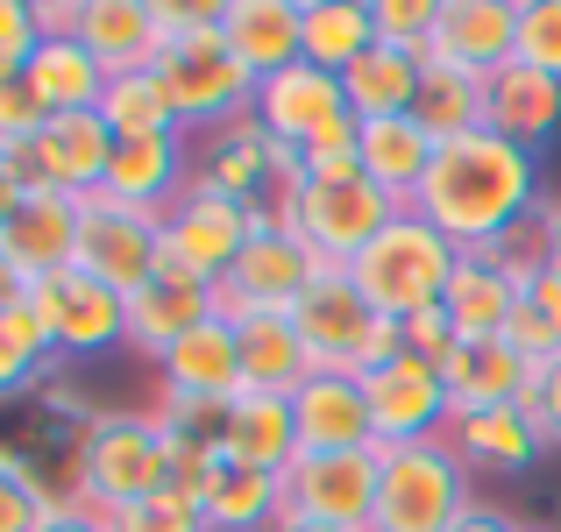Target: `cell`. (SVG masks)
Segmentation results:
<instances>
[{
  "instance_id": "cell-1",
  "label": "cell",
  "mask_w": 561,
  "mask_h": 532,
  "mask_svg": "<svg viewBox=\"0 0 561 532\" xmlns=\"http://www.w3.org/2000/svg\"><path fill=\"white\" fill-rule=\"evenodd\" d=\"M534 206H540V157L477 128V136L440 142L412 213H426L462 256H483V248H512V234Z\"/></svg>"
},
{
  "instance_id": "cell-2",
  "label": "cell",
  "mask_w": 561,
  "mask_h": 532,
  "mask_svg": "<svg viewBox=\"0 0 561 532\" xmlns=\"http://www.w3.org/2000/svg\"><path fill=\"white\" fill-rule=\"evenodd\" d=\"M455 263H462V248H455L426 213H412V206H405V213H398L391 228H383L377 242L348 263V285H356L383 320L405 327L412 313H434V305L448 299Z\"/></svg>"
},
{
  "instance_id": "cell-3",
  "label": "cell",
  "mask_w": 561,
  "mask_h": 532,
  "mask_svg": "<svg viewBox=\"0 0 561 532\" xmlns=\"http://www.w3.org/2000/svg\"><path fill=\"white\" fill-rule=\"evenodd\" d=\"M71 476H79V505L100 511V519L157 497L171 483L157 412H93L79 433V454H71Z\"/></svg>"
},
{
  "instance_id": "cell-4",
  "label": "cell",
  "mask_w": 561,
  "mask_h": 532,
  "mask_svg": "<svg viewBox=\"0 0 561 532\" xmlns=\"http://www.w3.org/2000/svg\"><path fill=\"white\" fill-rule=\"evenodd\" d=\"M291 327H299L313 369H342V377H370V369H383L391 355H405V327L383 320L377 305L348 285V270L320 277V285L291 305Z\"/></svg>"
},
{
  "instance_id": "cell-5",
  "label": "cell",
  "mask_w": 561,
  "mask_h": 532,
  "mask_svg": "<svg viewBox=\"0 0 561 532\" xmlns=\"http://www.w3.org/2000/svg\"><path fill=\"white\" fill-rule=\"evenodd\" d=\"M377 519L370 532H448L469 511V462L440 440H412V448H377Z\"/></svg>"
},
{
  "instance_id": "cell-6",
  "label": "cell",
  "mask_w": 561,
  "mask_h": 532,
  "mask_svg": "<svg viewBox=\"0 0 561 532\" xmlns=\"http://www.w3.org/2000/svg\"><path fill=\"white\" fill-rule=\"evenodd\" d=\"M271 206H277L285 228H299L306 242H313V256L328 263V270H348V263H356L363 248L405 213V206H398L391 192H377L370 177H348V185H320V177H306L299 192H285V199H271Z\"/></svg>"
},
{
  "instance_id": "cell-7",
  "label": "cell",
  "mask_w": 561,
  "mask_h": 532,
  "mask_svg": "<svg viewBox=\"0 0 561 532\" xmlns=\"http://www.w3.org/2000/svg\"><path fill=\"white\" fill-rule=\"evenodd\" d=\"M157 79H164V100H171V114H179V128H192V122L220 128V122L256 107V71L228 50L220 28L171 43V50L157 57Z\"/></svg>"
},
{
  "instance_id": "cell-8",
  "label": "cell",
  "mask_w": 561,
  "mask_h": 532,
  "mask_svg": "<svg viewBox=\"0 0 561 532\" xmlns=\"http://www.w3.org/2000/svg\"><path fill=\"white\" fill-rule=\"evenodd\" d=\"M256 234V206L228 199L214 185H185V199L164 213V270H185L199 285H228Z\"/></svg>"
},
{
  "instance_id": "cell-9",
  "label": "cell",
  "mask_w": 561,
  "mask_h": 532,
  "mask_svg": "<svg viewBox=\"0 0 561 532\" xmlns=\"http://www.w3.org/2000/svg\"><path fill=\"white\" fill-rule=\"evenodd\" d=\"M71 263H79L85 277H100L107 291L136 299V291L164 270V213H136V206L93 192L85 213H79V256Z\"/></svg>"
},
{
  "instance_id": "cell-10",
  "label": "cell",
  "mask_w": 561,
  "mask_h": 532,
  "mask_svg": "<svg viewBox=\"0 0 561 532\" xmlns=\"http://www.w3.org/2000/svg\"><path fill=\"white\" fill-rule=\"evenodd\" d=\"M377 476H383L377 448H334V454L306 448L299 462L285 469V511H291V519H313V525L370 532V519H377Z\"/></svg>"
},
{
  "instance_id": "cell-11",
  "label": "cell",
  "mask_w": 561,
  "mask_h": 532,
  "mask_svg": "<svg viewBox=\"0 0 561 532\" xmlns=\"http://www.w3.org/2000/svg\"><path fill=\"white\" fill-rule=\"evenodd\" d=\"M28 313L43 320L57 355H107V348L128 342V299L107 291L100 277H85L79 263L57 270V277H36L28 285Z\"/></svg>"
},
{
  "instance_id": "cell-12",
  "label": "cell",
  "mask_w": 561,
  "mask_h": 532,
  "mask_svg": "<svg viewBox=\"0 0 561 532\" xmlns=\"http://www.w3.org/2000/svg\"><path fill=\"white\" fill-rule=\"evenodd\" d=\"M28 192H65V199H93L114 164V128L100 114H50L36 136L14 150Z\"/></svg>"
},
{
  "instance_id": "cell-13",
  "label": "cell",
  "mask_w": 561,
  "mask_h": 532,
  "mask_svg": "<svg viewBox=\"0 0 561 532\" xmlns=\"http://www.w3.org/2000/svg\"><path fill=\"white\" fill-rule=\"evenodd\" d=\"M328 277V263L313 256V242H306L299 228H285L277 220V206H256V234H249L242 263H234L228 291L256 313V305H271V313H291V305L306 299V291Z\"/></svg>"
},
{
  "instance_id": "cell-14",
  "label": "cell",
  "mask_w": 561,
  "mask_h": 532,
  "mask_svg": "<svg viewBox=\"0 0 561 532\" xmlns=\"http://www.w3.org/2000/svg\"><path fill=\"white\" fill-rule=\"evenodd\" d=\"M363 397H370V426H377V448H412V440H440L455 426L448 405V383H440L434 362L420 355H391L383 369L363 377Z\"/></svg>"
},
{
  "instance_id": "cell-15",
  "label": "cell",
  "mask_w": 561,
  "mask_h": 532,
  "mask_svg": "<svg viewBox=\"0 0 561 532\" xmlns=\"http://www.w3.org/2000/svg\"><path fill=\"white\" fill-rule=\"evenodd\" d=\"M249 114H256L277 142L306 150V142H313L328 122H342V114H348V93H342V79H334V71H320V65H306V57H299V65L256 79V107H249Z\"/></svg>"
},
{
  "instance_id": "cell-16",
  "label": "cell",
  "mask_w": 561,
  "mask_h": 532,
  "mask_svg": "<svg viewBox=\"0 0 561 532\" xmlns=\"http://www.w3.org/2000/svg\"><path fill=\"white\" fill-rule=\"evenodd\" d=\"M214 313H220V285H199V277H185V270H157L150 285L128 299V348L164 362V355L179 348L192 327H206Z\"/></svg>"
},
{
  "instance_id": "cell-17",
  "label": "cell",
  "mask_w": 561,
  "mask_h": 532,
  "mask_svg": "<svg viewBox=\"0 0 561 532\" xmlns=\"http://www.w3.org/2000/svg\"><path fill=\"white\" fill-rule=\"evenodd\" d=\"M483 128L540 157L554 142V128H561V79L519 65V57H512V65H497L491 79H483Z\"/></svg>"
},
{
  "instance_id": "cell-18",
  "label": "cell",
  "mask_w": 561,
  "mask_h": 532,
  "mask_svg": "<svg viewBox=\"0 0 561 532\" xmlns=\"http://www.w3.org/2000/svg\"><path fill=\"white\" fill-rule=\"evenodd\" d=\"M291 419H299V454H334V448H377L370 426V397H363V377H342V369H313V377L291 391Z\"/></svg>"
},
{
  "instance_id": "cell-19",
  "label": "cell",
  "mask_w": 561,
  "mask_h": 532,
  "mask_svg": "<svg viewBox=\"0 0 561 532\" xmlns=\"http://www.w3.org/2000/svg\"><path fill=\"white\" fill-rule=\"evenodd\" d=\"M192 185H214L242 206H271L277 199V171H271V128L256 114H234V122L206 128V150L192 164Z\"/></svg>"
},
{
  "instance_id": "cell-20",
  "label": "cell",
  "mask_w": 561,
  "mask_h": 532,
  "mask_svg": "<svg viewBox=\"0 0 561 532\" xmlns=\"http://www.w3.org/2000/svg\"><path fill=\"white\" fill-rule=\"evenodd\" d=\"M426 57H448V65L491 79L497 65L519 57V0H440V28Z\"/></svg>"
},
{
  "instance_id": "cell-21",
  "label": "cell",
  "mask_w": 561,
  "mask_h": 532,
  "mask_svg": "<svg viewBox=\"0 0 561 532\" xmlns=\"http://www.w3.org/2000/svg\"><path fill=\"white\" fill-rule=\"evenodd\" d=\"M440 383H448V405L455 419L462 412H497V405H519V391L534 383V362L497 334V342H455L440 355Z\"/></svg>"
},
{
  "instance_id": "cell-22",
  "label": "cell",
  "mask_w": 561,
  "mask_h": 532,
  "mask_svg": "<svg viewBox=\"0 0 561 532\" xmlns=\"http://www.w3.org/2000/svg\"><path fill=\"white\" fill-rule=\"evenodd\" d=\"M192 171H185V136H128L114 142V164H107V199L136 206V213H171L185 199Z\"/></svg>"
},
{
  "instance_id": "cell-23",
  "label": "cell",
  "mask_w": 561,
  "mask_h": 532,
  "mask_svg": "<svg viewBox=\"0 0 561 532\" xmlns=\"http://www.w3.org/2000/svg\"><path fill=\"white\" fill-rule=\"evenodd\" d=\"M512 305H519V285H512L505 248H483V256H462V263H455L440 313H448L455 342H497V334H505V320H512Z\"/></svg>"
},
{
  "instance_id": "cell-24",
  "label": "cell",
  "mask_w": 561,
  "mask_h": 532,
  "mask_svg": "<svg viewBox=\"0 0 561 532\" xmlns=\"http://www.w3.org/2000/svg\"><path fill=\"white\" fill-rule=\"evenodd\" d=\"M79 213H85V199H65V192H28V206L8 220V256H14V270L36 285V277H57V270H71V256H79Z\"/></svg>"
},
{
  "instance_id": "cell-25",
  "label": "cell",
  "mask_w": 561,
  "mask_h": 532,
  "mask_svg": "<svg viewBox=\"0 0 561 532\" xmlns=\"http://www.w3.org/2000/svg\"><path fill=\"white\" fill-rule=\"evenodd\" d=\"M220 36L228 50L242 57L256 79L299 65V43H306V0H228L220 8Z\"/></svg>"
},
{
  "instance_id": "cell-26",
  "label": "cell",
  "mask_w": 561,
  "mask_h": 532,
  "mask_svg": "<svg viewBox=\"0 0 561 532\" xmlns=\"http://www.w3.org/2000/svg\"><path fill=\"white\" fill-rule=\"evenodd\" d=\"M356 157H363V177H370L377 192H391L398 206H412V199H420V185H426V171H434V157H440V142H434V128H426V122L391 114V122H363Z\"/></svg>"
},
{
  "instance_id": "cell-27",
  "label": "cell",
  "mask_w": 561,
  "mask_h": 532,
  "mask_svg": "<svg viewBox=\"0 0 561 532\" xmlns=\"http://www.w3.org/2000/svg\"><path fill=\"white\" fill-rule=\"evenodd\" d=\"M228 327H234V348H242V391H277V397H291L306 377H313V355H306L299 327H291V313L256 305V313L228 320Z\"/></svg>"
},
{
  "instance_id": "cell-28",
  "label": "cell",
  "mask_w": 561,
  "mask_h": 532,
  "mask_svg": "<svg viewBox=\"0 0 561 532\" xmlns=\"http://www.w3.org/2000/svg\"><path fill=\"white\" fill-rule=\"evenodd\" d=\"M220 462L285 476V469L299 462V419H291V397H277V391L228 397V454H220Z\"/></svg>"
},
{
  "instance_id": "cell-29",
  "label": "cell",
  "mask_w": 561,
  "mask_h": 532,
  "mask_svg": "<svg viewBox=\"0 0 561 532\" xmlns=\"http://www.w3.org/2000/svg\"><path fill=\"white\" fill-rule=\"evenodd\" d=\"M22 79H28V93L43 100V114H100V93H107L114 71L100 65L79 36H43Z\"/></svg>"
},
{
  "instance_id": "cell-30",
  "label": "cell",
  "mask_w": 561,
  "mask_h": 532,
  "mask_svg": "<svg viewBox=\"0 0 561 532\" xmlns=\"http://www.w3.org/2000/svg\"><path fill=\"white\" fill-rule=\"evenodd\" d=\"M79 43L107 71H150L157 65V0H79Z\"/></svg>"
},
{
  "instance_id": "cell-31",
  "label": "cell",
  "mask_w": 561,
  "mask_h": 532,
  "mask_svg": "<svg viewBox=\"0 0 561 532\" xmlns=\"http://www.w3.org/2000/svg\"><path fill=\"white\" fill-rule=\"evenodd\" d=\"M157 369H164L171 397H242V348H234V327L220 313L206 327H192Z\"/></svg>"
},
{
  "instance_id": "cell-32",
  "label": "cell",
  "mask_w": 561,
  "mask_h": 532,
  "mask_svg": "<svg viewBox=\"0 0 561 532\" xmlns=\"http://www.w3.org/2000/svg\"><path fill=\"white\" fill-rule=\"evenodd\" d=\"M448 448L462 454L469 469H497V476H519V469L540 462V448L548 440L534 433V419H526L519 405H497V412H462V419L448 426Z\"/></svg>"
},
{
  "instance_id": "cell-33",
  "label": "cell",
  "mask_w": 561,
  "mask_h": 532,
  "mask_svg": "<svg viewBox=\"0 0 561 532\" xmlns=\"http://www.w3.org/2000/svg\"><path fill=\"white\" fill-rule=\"evenodd\" d=\"M420 71H426V57L391 50V43L363 50L356 65L342 71L348 114H356V122H391V114H412V100H420Z\"/></svg>"
},
{
  "instance_id": "cell-34",
  "label": "cell",
  "mask_w": 561,
  "mask_h": 532,
  "mask_svg": "<svg viewBox=\"0 0 561 532\" xmlns=\"http://www.w3.org/2000/svg\"><path fill=\"white\" fill-rule=\"evenodd\" d=\"M199 511H206V532H271L285 519V476L220 462V476H214V490H206Z\"/></svg>"
},
{
  "instance_id": "cell-35",
  "label": "cell",
  "mask_w": 561,
  "mask_h": 532,
  "mask_svg": "<svg viewBox=\"0 0 561 532\" xmlns=\"http://www.w3.org/2000/svg\"><path fill=\"white\" fill-rule=\"evenodd\" d=\"M412 122L434 128V142L477 136V128H483V71H462V65H448V57H426Z\"/></svg>"
},
{
  "instance_id": "cell-36",
  "label": "cell",
  "mask_w": 561,
  "mask_h": 532,
  "mask_svg": "<svg viewBox=\"0 0 561 532\" xmlns=\"http://www.w3.org/2000/svg\"><path fill=\"white\" fill-rule=\"evenodd\" d=\"M363 50H377V14L370 0H306V43L299 57L342 79Z\"/></svg>"
},
{
  "instance_id": "cell-37",
  "label": "cell",
  "mask_w": 561,
  "mask_h": 532,
  "mask_svg": "<svg viewBox=\"0 0 561 532\" xmlns=\"http://www.w3.org/2000/svg\"><path fill=\"white\" fill-rule=\"evenodd\" d=\"M100 122L114 128V142H128V136H185L179 114H171V100H164L157 65L150 71H114L107 93H100Z\"/></svg>"
},
{
  "instance_id": "cell-38",
  "label": "cell",
  "mask_w": 561,
  "mask_h": 532,
  "mask_svg": "<svg viewBox=\"0 0 561 532\" xmlns=\"http://www.w3.org/2000/svg\"><path fill=\"white\" fill-rule=\"evenodd\" d=\"M157 433L164 454H228V397H171L157 405Z\"/></svg>"
},
{
  "instance_id": "cell-39",
  "label": "cell",
  "mask_w": 561,
  "mask_h": 532,
  "mask_svg": "<svg viewBox=\"0 0 561 532\" xmlns=\"http://www.w3.org/2000/svg\"><path fill=\"white\" fill-rule=\"evenodd\" d=\"M50 362H57V348H50V334H43V320L28 313V299L8 305V313H0V397L28 391Z\"/></svg>"
},
{
  "instance_id": "cell-40",
  "label": "cell",
  "mask_w": 561,
  "mask_h": 532,
  "mask_svg": "<svg viewBox=\"0 0 561 532\" xmlns=\"http://www.w3.org/2000/svg\"><path fill=\"white\" fill-rule=\"evenodd\" d=\"M65 497L43 490V476L14 448H0V532H43Z\"/></svg>"
},
{
  "instance_id": "cell-41",
  "label": "cell",
  "mask_w": 561,
  "mask_h": 532,
  "mask_svg": "<svg viewBox=\"0 0 561 532\" xmlns=\"http://www.w3.org/2000/svg\"><path fill=\"white\" fill-rule=\"evenodd\" d=\"M370 14H377V43H391V50H412V57L434 50L440 0H370Z\"/></svg>"
},
{
  "instance_id": "cell-42",
  "label": "cell",
  "mask_w": 561,
  "mask_h": 532,
  "mask_svg": "<svg viewBox=\"0 0 561 532\" xmlns=\"http://www.w3.org/2000/svg\"><path fill=\"white\" fill-rule=\"evenodd\" d=\"M107 532H206V511L179 490H157V497H142V505L114 511Z\"/></svg>"
},
{
  "instance_id": "cell-43",
  "label": "cell",
  "mask_w": 561,
  "mask_h": 532,
  "mask_svg": "<svg viewBox=\"0 0 561 532\" xmlns=\"http://www.w3.org/2000/svg\"><path fill=\"white\" fill-rule=\"evenodd\" d=\"M519 65L561 79V0H519Z\"/></svg>"
},
{
  "instance_id": "cell-44",
  "label": "cell",
  "mask_w": 561,
  "mask_h": 532,
  "mask_svg": "<svg viewBox=\"0 0 561 532\" xmlns=\"http://www.w3.org/2000/svg\"><path fill=\"white\" fill-rule=\"evenodd\" d=\"M43 43V22H36V0H0V79H22L28 57Z\"/></svg>"
},
{
  "instance_id": "cell-45",
  "label": "cell",
  "mask_w": 561,
  "mask_h": 532,
  "mask_svg": "<svg viewBox=\"0 0 561 532\" xmlns=\"http://www.w3.org/2000/svg\"><path fill=\"white\" fill-rule=\"evenodd\" d=\"M519 412L534 419V433L548 448H561V355L554 362H534V383L519 391Z\"/></svg>"
},
{
  "instance_id": "cell-46",
  "label": "cell",
  "mask_w": 561,
  "mask_h": 532,
  "mask_svg": "<svg viewBox=\"0 0 561 532\" xmlns=\"http://www.w3.org/2000/svg\"><path fill=\"white\" fill-rule=\"evenodd\" d=\"M43 122H50V114H43V100L28 93V79H0V150H22Z\"/></svg>"
},
{
  "instance_id": "cell-47",
  "label": "cell",
  "mask_w": 561,
  "mask_h": 532,
  "mask_svg": "<svg viewBox=\"0 0 561 532\" xmlns=\"http://www.w3.org/2000/svg\"><path fill=\"white\" fill-rule=\"evenodd\" d=\"M505 342L519 348L526 362H554V355H561V334H554V320L540 313L534 299H519V305H512V320H505Z\"/></svg>"
},
{
  "instance_id": "cell-48",
  "label": "cell",
  "mask_w": 561,
  "mask_h": 532,
  "mask_svg": "<svg viewBox=\"0 0 561 532\" xmlns=\"http://www.w3.org/2000/svg\"><path fill=\"white\" fill-rule=\"evenodd\" d=\"M455 348V327H448V313H412L405 320V355H420V362H440V355Z\"/></svg>"
},
{
  "instance_id": "cell-49",
  "label": "cell",
  "mask_w": 561,
  "mask_h": 532,
  "mask_svg": "<svg viewBox=\"0 0 561 532\" xmlns=\"http://www.w3.org/2000/svg\"><path fill=\"white\" fill-rule=\"evenodd\" d=\"M526 299H534L540 313L554 320V334H561V256H548V248H540V263H534V285H526Z\"/></svg>"
},
{
  "instance_id": "cell-50",
  "label": "cell",
  "mask_w": 561,
  "mask_h": 532,
  "mask_svg": "<svg viewBox=\"0 0 561 532\" xmlns=\"http://www.w3.org/2000/svg\"><path fill=\"white\" fill-rule=\"evenodd\" d=\"M28 206V177L14 164V150H0V234H8V220Z\"/></svg>"
},
{
  "instance_id": "cell-51",
  "label": "cell",
  "mask_w": 561,
  "mask_h": 532,
  "mask_svg": "<svg viewBox=\"0 0 561 532\" xmlns=\"http://www.w3.org/2000/svg\"><path fill=\"white\" fill-rule=\"evenodd\" d=\"M43 532H107V519H100V511H85L79 497H71V505L50 511V525H43Z\"/></svg>"
},
{
  "instance_id": "cell-52",
  "label": "cell",
  "mask_w": 561,
  "mask_h": 532,
  "mask_svg": "<svg viewBox=\"0 0 561 532\" xmlns=\"http://www.w3.org/2000/svg\"><path fill=\"white\" fill-rule=\"evenodd\" d=\"M448 532H526V525H519V519H505V511H491V505H469Z\"/></svg>"
},
{
  "instance_id": "cell-53",
  "label": "cell",
  "mask_w": 561,
  "mask_h": 532,
  "mask_svg": "<svg viewBox=\"0 0 561 532\" xmlns=\"http://www.w3.org/2000/svg\"><path fill=\"white\" fill-rule=\"evenodd\" d=\"M28 299V277L14 270V256H8V242H0V313H8V305H22Z\"/></svg>"
},
{
  "instance_id": "cell-54",
  "label": "cell",
  "mask_w": 561,
  "mask_h": 532,
  "mask_svg": "<svg viewBox=\"0 0 561 532\" xmlns=\"http://www.w3.org/2000/svg\"><path fill=\"white\" fill-rule=\"evenodd\" d=\"M540 248H548V256H561V199H548L540 206V234H534Z\"/></svg>"
},
{
  "instance_id": "cell-55",
  "label": "cell",
  "mask_w": 561,
  "mask_h": 532,
  "mask_svg": "<svg viewBox=\"0 0 561 532\" xmlns=\"http://www.w3.org/2000/svg\"><path fill=\"white\" fill-rule=\"evenodd\" d=\"M271 532H342V525H313V519H291V511H285V519H277Z\"/></svg>"
},
{
  "instance_id": "cell-56",
  "label": "cell",
  "mask_w": 561,
  "mask_h": 532,
  "mask_svg": "<svg viewBox=\"0 0 561 532\" xmlns=\"http://www.w3.org/2000/svg\"><path fill=\"white\" fill-rule=\"evenodd\" d=\"M526 532H540V525H526Z\"/></svg>"
}]
</instances>
